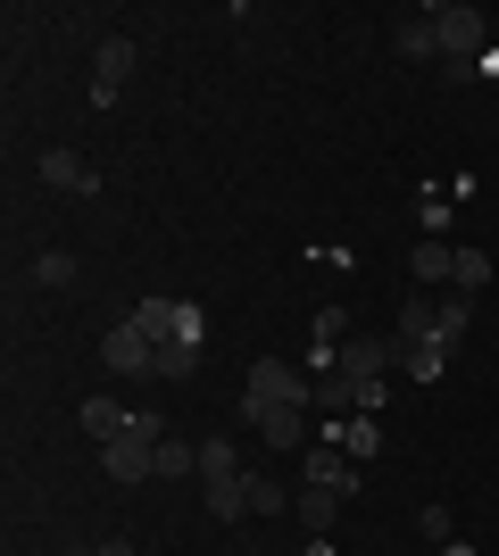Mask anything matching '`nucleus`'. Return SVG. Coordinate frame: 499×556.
<instances>
[{"label": "nucleus", "mask_w": 499, "mask_h": 556, "mask_svg": "<svg viewBox=\"0 0 499 556\" xmlns=\"http://www.w3.org/2000/svg\"><path fill=\"white\" fill-rule=\"evenodd\" d=\"M391 50H400V59H416V67H441V34H433V17H425V9L391 25Z\"/></svg>", "instance_id": "obj_8"}, {"label": "nucleus", "mask_w": 499, "mask_h": 556, "mask_svg": "<svg viewBox=\"0 0 499 556\" xmlns=\"http://www.w3.org/2000/svg\"><path fill=\"white\" fill-rule=\"evenodd\" d=\"M441 556H483V548H466V540H450V548H441Z\"/></svg>", "instance_id": "obj_28"}, {"label": "nucleus", "mask_w": 499, "mask_h": 556, "mask_svg": "<svg viewBox=\"0 0 499 556\" xmlns=\"http://www.w3.org/2000/svg\"><path fill=\"white\" fill-rule=\"evenodd\" d=\"M425 332H433V291H408V307H400V349L425 341Z\"/></svg>", "instance_id": "obj_20"}, {"label": "nucleus", "mask_w": 499, "mask_h": 556, "mask_svg": "<svg viewBox=\"0 0 499 556\" xmlns=\"http://www.w3.org/2000/svg\"><path fill=\"white\" fill-rule=\"evenodd\" d=\"M491 275H499V266H491L483 250H458V275H450V282H458V291H483Z\"/></svg>", "instance_id": "obj_23"}, {"label": "nucleus", "mask_w": 499, "mask_h": 556, "mask_svg": "<svg viewBox=\"0 0 499 556\" xmlns=\"http://www.w3.org/2000/svg\"><path fill=\"white\" fill-rule=\"evenodd\" d=\"M100 366H109V374H159V349H150L134 325H109V341H100Z\"/></svg>", "instance_id": "obj_6"}, {"label": "nucleus", "mask_w": 499, "mask_h": 556, "mask_svg": "<svg viewBox=\"0 0 499 556\" xmlns=\"http://www.w3.org/2000/svg\"><path fill=\"white\" fill-rule=\"evenodd\" d=\"M191 374H200V349H191V341H166L159 349V382H191Z\"/></svg>", "instance_id": "obj_19"}, {"label": "nucleus", "mask_w": 499, "mask_h": 556, "mask_svg": "<svg viewBox=\"0 0 499 556\" xmlns=\"http://www.w3.org/2000/svg\"><path fill=\"white\" fill-rule=\"evenodd\" d=\"M200 482H241V457H234V441H225V432H216V441H200Z\"/></svg>", "instance_id": "obj_15"}, {"label": "nucleus", "mask_w": 499, "mask_h": 556, "mask_svg": "<svg viewBox=\"0 0 499 556\" xmlns=\"http://www.w3.org/2000/svg\"><path fill=\"white\" fill-rule=\"evenodd\" d=\"M42 184H50V191H84V200H92V191H100V175H92L84 159H75V150H42Z\"/></svg>", "instance_id": "obj_11"}, {"label": "nucleus", "mask_w": 499, "mask_h": 556, "mask_svg": "<svg viewBox=\"0 0 499 556\" xmlns=\"http://www.w3.org/2000/svg\"><path fill=\"white\" fill-rule=\"evenodd\" d=\"M284 498H300V490H284L275 473H250V515H284Z\"/></svg>", "instance_id": "obj_21"}, {"label": "nucleus", "mask_w": 499, "mask_h": 556, "mask_svg": "<svg viewBox=\"0 0 499 556\" xmlns=\"http://www.w3.org/2000/svg\"><path fill=\"white\" fill-rule=\"evenodd\" d=\"M391 366H400V341H366V332H358V341L341 349V374H350V382H383Z\"/></svg>", "instance_id": "obj_7"}, {"label": "nucleus", "mask_w": 499, "mask_h": 556, "mask_svg": "<svg viewBox=\"0 0 499 556\" xmlns=\"http://www.w3.org/2000/svg\"><path fill=\"white\" fill-rule=\"evenodd\" d=\"M416 532H425L433 548H450V540H458V523H450V507H416Z\"/></svg>", "instance_id": "obj_24"}, {"label": "nucleus", "mask_w": 499, "mask_h": 556, "mask_svg": "<svg viewBox=\"0 0 499 556\" xmlns=\"http://www.w3.org/2000/svg\"><path fill=\"white\" fill-rule=\"evenodd\" d=\"M134 67H142V42H134V34H109V42H100V59H92V100H100V109H109V100H125Z\"/></svg>", "instance_id": "obj_3"}, {"label": "nucleus", "mask_w": 499, "mask_h": 556, "mask_svg": "<svg viewBox=\"0 0 499 556\" xmlns=\"http://www.w3.org/2000/svg\"><path fill=\"white\" fill-rule=\"evenodd\" d=\"M275 407H316V374L284 366V357H250V382H241V424L275 416Z\"/></svg>", "instance_id": "obj_1"}, {"label": "nucleus", "mask_w": 499, "mask_h": 556, "mask_svg": "<svg viewBox=\"0 0 499 556\" xmlns=\"http://www.w3.org/2000/svg\"><path fill=\"white\" fill-rule=\"evenodd\" d=\"M433 34H441V59H483V9H458V0H441V9H425Z\"/></svg>", "instance_id": "obj_4"}, {"label": "nucleus", "mask_w": 499, "mask_h": 556, "mask_svg": "<svg viewBox=\"0 0 499 556\" xmlns=\"http://www.w3.org/2000/svg\"><path fill=\"white\" fill-rule=\"evenodd\" d=\"M75 556H142L134 540H100V548H75Z\"/></svg>", "instance_id": "obj_27"}, {"label": "nucleus", "mask_w": 499, "mask_h": 556, "mask_svg": "<svg viewBox=\"0 0 499 556\" xmlns=\"http://www.w3.org/2000/svg\"><path fill=\"white\" fill-rule=\"evenodd\" d=\"M209 515H216V523H241V515H250V473H241V482H216L209 490Z\"/></svg>", "instance_id": "obj_18"}, {"label": "nucleus", "mask_w": 499, "mask_h": 556, "mask_svg": "<svg viewBox=\"0 0 499 556\" xmlns=\"http://www.w3.org/2000/svg\"><path fill=\"white\" fill-rule=\"evenodd\" d=\"M408 266H416V291H441V282L458 275V250H450V241H416Z\"/></svg>", "instance_id": "obj_13"}, {"label": "nucleus", "mask_w": 499, "mask_h": 556, "mask_svg": "<svg viewBox=\"0 0 499 556\" xmlns=\"http://www.w3.org/2000/svg\"><path fill=\"white\" fill-rule=\"evenodd\" d=\"M300 556H333V540H309V548H300Z\"/></svg>", "instance_id": "obj_29"}, {"label": "nucleus", "mask_w": 499, "mask_h": 556, "mask_svg": "<svg viewBox=\"0 0 499 556\" xmlns=\"http://www.w3.org/2000/svg\"><path fill=\"white\" fill-rule=\"evenodd\" d=\"M341 448H350V457H358V465L375 457V448H383V432H375V416H350V441H341Z\"/></svg>", "instance_id": "obj_25"}, {"label": "nucleus", "mask_w": 499, "mask_h": 556, "mask_svg": "<svg viewBox=\"0 0 499 556\" xmlns=\"http://www.w3.org/2000/svg\"><path fill=\"white\" fill-rule=\"evenodd\" d=\"M416 225H425V241H441V225H450V200H425V208H416Z\"/></svg>", "instance_id": "obj_26"}, {"label": "nucleus", "mask_w": 499, "mask_h": 556, "mask_svg": "<svg viewBox=\"0 0 499 556\" xmlns=\"http://www.w3.org/2000/svg\"><path fill=\"white\" fill-rule=\"evenodd\" d=\"M300 482H309V490H341V498H350V490H358V457H350V448L309 441V457H300Z\"/></svg>", "instance_id": "obj_5"}, {"label": "nucleus", "mask_w": 499, "mask_h": 556, "mask_svg": "<svg viewBox=\"0 0 499 556\" xmlns=\"http://www.w3.org/2000/svg\"><path fill=\"white\" fill-rule=\"evenodd\" d=\"M125 325L142 332L150 349H166V341H191V349H200V341H209V316H200V307H191V300H166V291H150V300L134 307Z\"/></svg>", "instance_id": "obj_2"}, {"label": "nucleus", "mask_w": 499, "mask_h": 556, "mask_svg": "<svg viewBox=\"0 0 499 556\" xmlns=\"http://www.w3.org/2000/svg\"><path fill=\"white\" fill-rule=\"evenodd\" d=\"M450 357H458V341H441V332H425V341H408V349H400V366L416 374V382H433Z\"/></svg>", "instance_id": "obj_14"}, {"label": "nucleus", "mask_w": 499, "mask_h": 556, "mask_svg": "<svg viewBox=\"0 0 499 556\" xmlns=\"http://www.w3.org/2000/svg\"><path fill=\"white\" fill-rule=\"evenodd\" d=\"M316 407H325V416H358V382H350L341 366L316 374Z\"/></svg>", "instance_id": "obj_16"}, {"label": "nucleus", "mask_w": 499, "mask_h": 556, "mask_svg": "<svg viewBox=\"0 0 499 556\" xmlns=\"http://www.w3.org/2000/svg\"><path fill=\"white\" fill-rule=\"evenodd\" d=\"M125 424H134V407H117V399H84V441H125Z\"/></svg>", "instance_id": "obj_12"}, {"label": "nucleus", "mask_w": 499, "mask_h": 556, "mask_svg": "<svg viewBox=\"0 0 499 556\" xmlns=\"http://www.w3.org/2000/svg\"><path fill=\"white\" fill-rule=\"evenodd\" d=\"M341 332H350V316H341V307H325V316H316V332H309V357H300V366H309V374H333V366H341Z\"/></svg>", "instance_id": "obj_10"}, {"label": "nucleus", "mask_w": 499, "mask_h": 556, "mask_svg": "<svg viewBox=\"0 0 499 556\" xmlns=\"http://www.w3.org/2000/svg\"><path fill=\"white\" fill-rule=\"evenodd\" d=\"M184 473H200V448H191L184 432H166L159 441V482H184Z\"/></svg>", "instance_id": "obj_17"}, {"label": "nucleus", "mask_w": 499, "mask_h": 556, "mask_svg": "<svg viewBox=\"0 0 499 556\" xmlns=\"http://www.w3.org/2000/svg\"><path fill=\"white\" fill-rule=\"evenodd\" d=\"M34 282H42V291H67V282H75V257L67 250H42V257H34Z\"/></svg>", "instance_id": "obj_22"}, {"label": "nucleus", "mask_w": 499, "mask_h": 556, "mask_svg": "<svg viewBox=\"0 0 499 556\" xmlns=\"http://www.w3.org/2000/svg\"><path fill=\"white\" fill-rule=\"evenodd\" d=\"M291 515H300V532H309V540H333V523H341V490H309V482H300Z\"/></svg>", "instance_id": "obj_9"}]
</instances>
